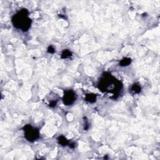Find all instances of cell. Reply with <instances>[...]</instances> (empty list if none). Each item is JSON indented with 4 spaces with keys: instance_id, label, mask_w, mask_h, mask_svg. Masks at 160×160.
<instances>
[{
    "instance_id": "obj_1",
    "label": "cell",
    "mask_w": 160,
    "mask_h": 160,
    "mask_svg": "<svg viewBox=\"0 0 160 160\" xmlns=\"http://www.w3.org/2000/svg\"><path fill=\"white\" fill-rule=\"evenodd\" d=\"M122 86L123 85L121 81L108 73L103 74L98 83V88L101 91L114 93L115 96H118L117 95L121 90Z\"/></svg>"
},
{
    "instance_id": "obj_2",
    "label": "cell",
    "mask_w": 160,
    "mask_h": 160,
    "mask_svg": "<svg viewBox=\"0 0 160 160\" xmlns=\"http://www.w3.org/2000/svg\"><path fill=\"white\" fill-rule=\"evenodd\" d=\"M13 26L17 29L23 31H27L31 27V20L28 18V11L27 9H23L14 14L12 18Z\"/></svg>"
},
{
    "instance_id": "obj_3",
    "label": "cell",
    "mask_w": 160,
    "mask_h": 160,
    "mask_svg": "<svg viewBox=\"0 0 160 160\" xmlns=\"http://www.w3.org/2000/svg\"><path fill=\"white\" fill-rule=\"evenodd\" d=\"M24 131V137L26 140L30 142H33L39 137V130L33 128L31 125H26L23 128Z\"/></svg>"
},
{
    "instance_id": "obj_4",
    "label": "cell",
    "mask_w": 160,
    "mask_h": 160,
    "mask_svg": "<svg viewBox=\"0 0 160 160\" xmlns=\"http://www.w3.org/2000/svg\"><path fill=\"white\" fill-rule=\"evenodd\" d=\"M76 100V95L73 90H67L65 92L63 101L65 105L70 106L73 104Z\"/></svg>"
},
{
    "instance_id": "obj_5",
    "label": "cell",
    "mask_w": 160,
    "mask_h": 160,
    "mask_svg": "<svg viewBox=\"0 0 160 160\" xmlns=\"http://www.w3.org/2000/svg\"><path fill=\"white\" fill-rule=\"evenodd\" d=\"M85 100L91 103H95L96 100V95L95 94H87L86 96Z\"/></svg>"
},
{
    "instance_id": "obj_6",
    "label": "cell",
    "mask_w": 160,
    "mask_h": 160,
    "mask_svg": "<svg viewBox=\"0 0 160 160\" xmlns=\"http://www.w3.org/2000/svg\"><path fill=\"white\" fill-rule=\"evenodd\" d=\"M58 141L59 144H60L61 146H67V145H68L70 143H69L68 140L66 138H65V136H60L58 137Z\"/></svg>"
},
{
    "instance_id": "obj_7",
    "label": "cell",
    "mask_w": 160,
    "mask_h": 160,
    "mask_svg": "<svg viewBox=\"0 0 160 160\" xmlns=\"http://www.w3.org/2000/svg\"><path fill=\"white\" fill-rule=\"evenodd\" d=\"M141 86L138 83L134 84L131 88V91L133 92V93H139L141 92Z\"/></svg>"
},
{
    "instance_id": "obj_8",
    "label": "cell",
    "mask_w": 160,
    "mask_h": 160,
    "mask_svg": "<svg viewBox=\"0 0 160 160\" xmlns=\"http://www.w3.org/2000/svg\"><path fill=\"white\" fill-rule=\"evenodd\" d=\"M131 59L129 58H125L123 59L120 63V65L121 66H127L131 64Z\"/></svg>"
},
{
    "instance_id": "obj_9",
    "label": "cell",
    "mask_w": 160,
    "mask_h": 160,
    "mask_svg": "<svg viewBox=\"0 0 160 160\" xmlns=\"http://www.w3.org/2000/svg\"><path fill=\"white\" fill-rule=\"evenodd\" d=\"M71 56H72V53L70 50H68V49H64V50L63 51L61 56L63 59H66V58H68L71 57Z\"/></svg>"
},
{
    "instance_id": "obj_10",
    "label": "cell",
    "mask_w": 160,
    "mask_h": 160,
    "mask_svg": "<svg viewBox=\"0 0 160 160\" xmlns=\"http://www.w3.org/2000/svg\"><path fill=\"white\" fill-rule=\"evenodd\" d=\"M48 52L49 53H54L55 52V49L54 48V47L53 46H49L48 48Z\"/></svg>"
},
{
    "instance_id": "obj_11",
    "label": "cell",
    "mask_w": 160,
    "mask_h": 160,
    "mask_svg": "<svg viewBox=\"0 0 160 160\" xmlns=\"http://www.w3.org/2000/svg\"><path fill=\"white\" fill-rule=\"evenodd\" d=\"M70 147L71 148H74L75 147V143H71V144H70Z\"/></svg>"
}]
</instances>
